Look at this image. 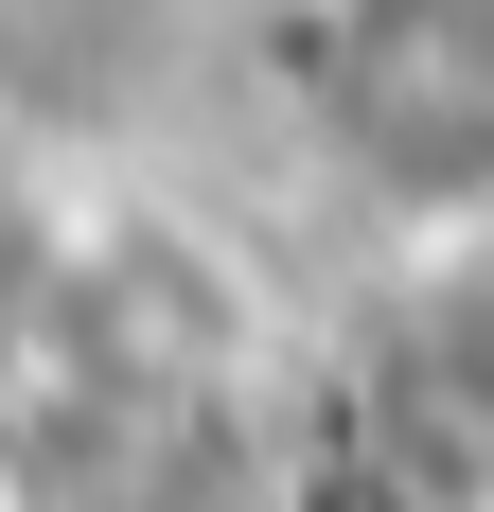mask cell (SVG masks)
<instances>
[{
	"mask_svg": "<svg viewBox=\"0 0 494 512\" xmlns=\"http://www.w3.org/2000/svg\"><path fill=\"white\" fill-rule=\"evenodd\" d=\"M300 106H318L336 177H371L389 212H424V230L494 212V0H318Z\"/></svg>",
	"mask_w": 494,
	"mask_h": 512,
	"instance_id": "obj_1",
	"label": "cell"
}]
</instances>
